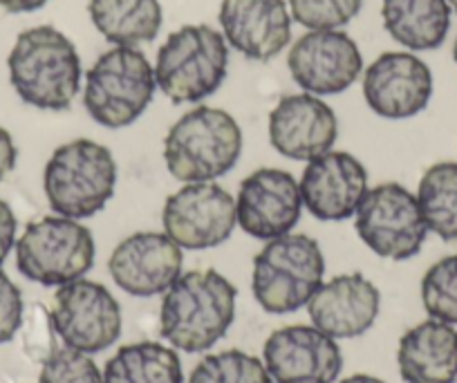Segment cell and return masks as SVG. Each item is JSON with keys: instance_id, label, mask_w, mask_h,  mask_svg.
<instances>
[{"instance_id": "1", "label": "cell", "mask_w": 457, "mask_h": 383, "mask_svg": "<svg viewBox=\"0 0 457 383\" xmlns=\"http://www.w3.org/2000/svg\"><path fill=\"white\" fill-rule=\"evenodd\" d=\"M238 289L215 270L179 276L164 292L160 332L175 350L206 352L224 338L236 319Z\"/></svg>"}, {"instance_id": "2", "label": "cell", "mask_w": 457, "mask_h": 383, "mask_svg": "<svg viewBox=\"0 0 457 383\" xmlns=\"http://www.w3.org/2000/svg\"><path fill=\"white\" fill-rule=\"evenodd\" d=\"M7 70L16 95L38 110L63 112L81 90V56L74 43L52 25L21 32L7 56Z\"/></svg>"}, {"instance_id": "3", "label": "cell", "mask_w": 457, "mask_h": 383, "mask_svg": "<svg viewBox=\"0 0 457 383\" xmlns=\"http://www.w3.org/2000/svg\"><path fill=\"white\" fill-rule=\"evenodd\" d=\"M243 128L227 110L197 105L170 126L164 162L178 182H215L243 155Z\"/></svg>"}, {"instance_id": "4", "label": "cell", "mask_w": 457, "mask_h": 383, "mask_svg": "<svg viewBox=\"0 0 457 383\" xmlns=\"http://www.w3.org/2000/svg\"><path fill=\"white\" fill-rule=\"evenodd\" d=\"M117 162L92 139H72L52 153L43 171V191L56 215L86 220L101 213L117 188Z\"/></svg>"}, {"instance_id": "5", "label": "cell", "mask_w": 457, "mask_h": 383, "mask_svg": "<svg viewBox=\"0 0 457 383\" xmlns=\"http://www.w3.org/2000/svg\"><path fill=\"white\" fill-rule=\"evenodd\" d=\"M155 68L137 47L104 52L86 72L83 108L99 126L120 130L133 126L155 96Z\"/></svg>"}, {"instance_id": "6", "label": "cell", "mask_w": 457, "mask_h": 383, "mask_svg": "<svg viewBox=\"0 0 457 383\" xmlns=\"http://www.w3.org/2000/svg\"><path fill=\"white\" fill-rule=\"evenodd\" d=\"M155 81L173 104H197L222 86L228 72V43L211 25H184L157 50Z\"/></svg>"}, {"instance_id": "7", "label": "cell", "mask_w": 457, "mask_h": 383, "mask_svg": "<svg viewBox=\"0 0 457 383\" xmlns=\"http://www.w3.org/2000/svg\"><path fill=\"white\" fill-rule=\"evenodd\" d=\"M323 274L319 242L305 233H287L267 240L253 258V296L270 314H292L310 303L323 285Z\"/></svg>"}, {"instance_id": "8", "label": "cell", "mask_w": 457, "mask_h": 383, "mask_svg": "<svg viewBox=\"0 0 457 383\" xmlns=\"http://www.w3.org/2000/svg\"><path fill=\"white\" fill-rule=\"evenodd\" d=\"M14 249L21 274L43 287H63L83 279L96 255L90 229L56 213L29 222Z\"/></svg>"}, {"instance_id": "9", "label": "cell", "mask_w": 457, "mask_h": 383, "mask_svg": "<svg viewBox=\"0 0 457 383\" xmlns=\"http://www.w3.org/2000/svg\"><path fill=\"white\" fill-rule=\"evenodd\" d=\"M363 245L386 261H408L424 246L428 227L415 193L397 182L368 188L354 213Z\"/></svg>"}, {"instance_id": "10", "label": "cell", "mask_w": 457, "mask_h": 383, "mask_svg": "<svg viewBox=\"0 0 457 383\" xmlns=\"http://www.w3.org/2000/svg\"><path fill=\"white\" fill-rule=\"evenodd\" d=\"M50 316L61 341L86 354L108 350L124 328L117 298L95 280L79 279L59 287Z\"/></svg>"}, {"instance_id": "11", "label": "cell", "mask_w": 457, "mask_h": 383, "mask_svg": "<svg viewBox=\"0 0 457 383\" xmlns=\"http://www.w3.org/2000/svg\"><path fill=\"white\" fill-rule=\"evenodd\" d=\"M162 224L182 249H213L227 242L238 224L236 197L213 182L184 184L166 197Z\"/></svg>"}, {"instance_id": "12", "label": "cell", "mask_w": 457, "mask_h": 383, "mask_svg": "<svg viewBox=\"0 0 457 383\" xmlns=\"http://www.w3.org/2000/svg\"><path fill=\"white\" fill-rule=\"evenodd\" d=\"M287 68L303 92L341 95L361 77L363 56L348 32L310 29L289 47Z\"/></svg>"}, {"instance_id": "13", "label": "cell", "mask_w": 457, "mask_h": 383, "mask_svg": "<svg viewBox=\"0 0 457 383\" xmlns=\"http://www.w3.org/2000/svg\"><path fill=\"white\" fill-rule=\"evenodd\" d=\"M262 363L274 383H334L343 354L337 338L314 325H287L270 334Z\"/></svg>"}, {"instance_id": "14", "label": "cell", "mask_w": 457, "mask_h": 383, "mask_svg": "<svg viewBox=\"0 0 457 383\" xmlns=\"http://www.w3.org/2000/svg\"><path fill=\"white\" fill-rule=\"evenodd\" d=\"M184 254L166 233L137 231L110 254L108 271L114 285L130 296L151 298L169 292L182 276Z\"/></svg>"}, {"instance_id": "15", "label": "cell", "mask_w": 457, "mask_h": 383, "mask_svg": "<svg viewBox=\"0 0 457 383\" xmlns=\"http://www.w3.org/2000/svg\"><path fill=\"white\" fill-rule=\"evenodd\" d=\"M363 99L384 119H411L433 96V72L411 52H384L363 72Z\"/></svg>"}, {"instance_id": "16", "label": "cell", "mask_w": 457, "mask_h": 383, "mask_svg": "<svg viewBox=\"0 0 457 383\" xmlns=\"http://www.w3.org/2000/svg\"><path fill=\"white\" fill-rule=\"evenodd\" d=\"M238 224L256 240L287 236L303 215L301 187L283 169H258L240 184L236 197Z\"/></svg>"}, {"instance_id": "17", "label": "cell", "mask_w": 457, "mask_h": 383, "mask_svg": "<svg viewBox=\"0 0 457 383\" xmlns=\"http://www.w3.org/2000/svg\"><path fill=\"white\" fill-rule=\"evenodd\" d=\"M337 139V112L310 92L285 95L270 112V142L287 160H316L332 151Z\"/></svg>"}, {"instance_id": "18", "label": "cell", "mask_w": 457, "mask_h": 383, "mask_svg": "<svg viewBox=\"0 0 457 383\" xmlns=\"http://www.w3.org/2000/svg\"><path fill=\"white\" fill-rule=\"evenodd\" d=\"M301 187L303 206L323 222H341L357 213L368 193V171L350 153L328 151L307 162Z\"/></svg>"}, {"instance_id": "19", "label": "cell", "mask_w": 457, "mask_h": 383, "mask_svg": "<svg viewBox=\"0 0 457 383\" xmlns=\"http://www.w3.org/2000/svg\"><path fill=\"white\" fill-rule=\"evenodd\" d=\"M218 21L228 46L252 61L276 59L292 41L285 0H222Z\"/></svg>"}, {"instance_id": "20", "label": "cell", "mask_w": 457, "mask_h": 383, "mask_svg": "<svg viewBox=\"0 0 457 383\" xmlns=\"http://www.w3.org/2000/svg\"><path fill=\"white\" fill-rule=\"evenodd\" d=\"M379 310V289L359 271L334 276L320 285L307 303L314 328L337 341L366 334L375 325Z\"/></svg>"}, {"instance_id": "21", "label": "cell", "mask_w": 457, "mask_h": 383, "mask_svg": "<svg viewBox=\"0 0 457 383\" xmlns=\"http://www.w3.org/2000/svg\"><path fill=\"white\" fill-rule=\"evenodd\" d=\"M399 374L406 383L457 381V328L428 319L399 338Z\"/></svg>"}, {"instance_id": "22", "label": "cell", "mask_w": 457, "mask_h": 383, "mask_svg": "<svg viewBox=\"0 0 457 383\" xmlns=\"http://www.w3.org/2000/svg\"><path fill=\"white\" fill-rule=\"evenodd\" d=\"M448 0H381L386 32L412 52L437 50L451 29Z\"/></svg>"}, {"instance_id": "23", "label": "cell", "mask_w": 457, "mask_h": 383, "mask_svg": "<svg viewBox=\"0 0 457 383\" xmlns=\"http://www.w3.org/2000/svg\"><path fill=\"white\" fill-rule=\"evenodd\" d=\"M87 14L96 32L120 47L155 41L162 29L160 0H90Z\"/></svg>"}, {"instance_id": "24", "label": "cell", "mask_w": 457, "mask_h": 383, "mask_svg": "<svg viewBox=\"0 0 457 383\" xmlns=\"http://www.w3.org/2000/svg\"><path fill=\"white\" fill-rule=\"evenodd\" d=\"M104 383H184L182 361L173 347L162 343H130L108 359Z\"/></svg>"}, {"instance_id": "25", "label": "cell", "mask_w": 457, "mask_h": 383, "mask_svg": "<svg viewBox=\"0 0 457 383\" xmlns=\"http://www.w3.org/2000/svg\"><path fill=\"white\" fill-rule=\"evenodd\" d=\"M417 202L430 233L457 242V162H437L424 171Z\"/></svg>"}, {"instance_id": "26", "label": "cell", "mask_w": 457, "mask_h": 383, "mask_svg": "<svg viewBox=\"0 0 457 383\" xmlns=\"http://www.w3.org/2000/svg\"><path fill=\"white\" fill-rule=\"evenodd\" d=\"M188 383H274L265 363L243 350L209 354L193 368Z\"/></svg>"}, {"instance_id": "27", "label": "cell", "mask_w": 457, "mask_h": 383, "mask_svg": "<svg viewBox=\"0 0 457 383\" xmlns=\"http://www.w3.org/2000/svg\"><path fill=\"white\" fill-rule=\"evenodd\" d=\"M421 303L430 319L457 325V254L435 262L421 279Z\"/></svg>"}, {"instance_id": "28", "label": "cell", "mask_w": 457, "mask_h": 383, "mask_svg": "<svg viewBox=\"0 0 457 383\" xmlns=\"http://www.w3.org/2000/svg\"><path fill=\"white\" fill-rule=\"evenodd\" d=\"M292 21L307 29H341L357 19L363 0H289Z\"/></svg>"}, {"instance_id": "29", "label": "cell", "mask_w": 457, "mask_h": 383, "mask_svg": "<svg viewBox=\"0 0 457 383\" xmlns=\"http://www.w3.org/2000/svg\"><path fill=\"white\" fill-rule=\"evenodd\" d=\"M38 383H104V374L90 354L65 346L43 361Z\"/></svg>"}, {"instance_id": "30", "label": "cell", "mask_w": 457, "mask_h": 383, "mask_svg": "<svg viewBox=\"0 0 457 383\" xmlns=\"http://www.w3.org/2000/svg\"><path fill=\"white\" fill-rule=\"evenodd\" d=\"M25 303L19 285L0 270V346L10 343L23 325Z\"/></svg>"}, {"instance_id": "31", "label": "cell", "mask_w": 457, "mask_h": 383, "mask_svg": "<svg viewBox=\"0 0 457 383\" xmlns=\"http://www.w3.org/2000/svg\"><path fill=\"white\" fill-rule=\"evenodd\" d=\"M16 231H19V220H16L12 206L0 197V267L16 246V240H19Z\"/></svg>"}, {"instance_id": "32", "label": "cell", "mask_w": 457, "mask_h": 383, "mask_svg": "<svg viewBox=\"0 0 457 383\" xmlns=\"http://www.w3.org/2000/svg\"><path fill=\"white\" fill-rule=\"evenodd\" d=\"M16 160H19V148H16L14 137L10 135V130L0 126V182L14 171Z\"/></svg>"}, {"instance_id": "33", "label": "cell", "mask_w": 457, "mask_h": 383, "mask_svg": "<svg viewBox=\"0 0 457 383\" xmlns=\"http://www.w3.org/2000/svg\"><path fill=\"white\" fill-rule=\"evenodd\" d=\"M50 0H0V7L10 14H28L46 7Z\"/></svg>"}, {"instance_id": "34", "label": "cell", "mask_w": 457, "mask_h": 383, "mask_svg": "<svg viewBox=\"0 0 457 383\" xmlns=\"http://www.w3.org/2000/svg\"><path fill=\"white\" fill-rule=\"evenodd\" d=\"M338 383H386V381H381V379L377 377H370V374H353V377L343 379V381Z\"/></svg>"}, {"instance_id": "35", "label": "cell", "mask_w": 457, "mask_h": 383, "mask_svg": "<svg viewBox=\"0 0 457 383\" xmlns=\"http://www.w3.org/2000/svg\"><path fill=\"white\" fill-rule=\"evenodd\" d=\"M453 59H455L457 63V37H455V43H453Z\"/></svg>"}, {"instance_id": "36", "label": "cell", "mask_w": 457, "mask_h": 383, "mask_svg": "<svg viewBox=\"0 0 457 383\" xmlns=\"http://www.w3.org/2000/svg\"><path fill=\"white\" fill-rule=\"evenodd\" d=\"M448 5H451V10L457 14V0H448Z\"/></svg>"}]
</instances>
